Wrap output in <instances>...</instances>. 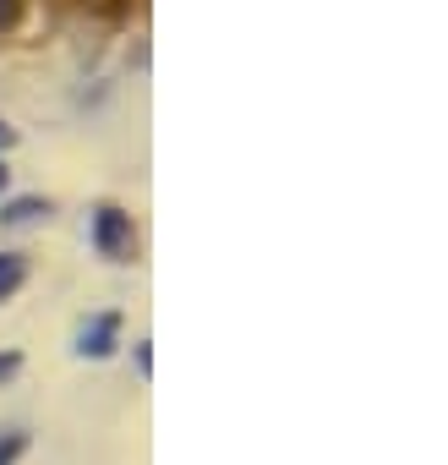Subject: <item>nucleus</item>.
<instances>
[{
	"mask_svg": "<svg viewBox=\"0 0 448 465\" xmlns=\"http://www.w3.org/2000/svg\"><path fill=\"white\" fill-rule=\"evenodd\" d=\"M93 247H99L104 258H121V252L131 247V219H126L121 208H99V219H93Z\"/></svg>",
	"mask_w": 448,
	"mask_h": 465,
	"instance_id": "1",
	"label": "nucleus"
},
{
	"mask_svg": "<svg viewBox=\"0 0 448 465\" xmlns=\"http://www.w3.org/2000/svg\"><path fill=\"white\" fill-rule=\"evenodd\" d=\"M110 340H115V318H93V329L83 334V351L88 356H110Z\"/></svg>",
	"mask_w": 448,
	"mask_h": 465,
	"instance_id": "2",
	"label": "nucleus"
},
{
	"mask_svg": "<svg viewBox=\"0 0 448 465\" xmlns=\"http://www.w3.org/2000/svg\"><path fill=\"white\" fill-rule=\"evenodd\" d=\"M23 280H28V263L17 252H0V296H12Z\"/></svg>",
	"mask_w": 448,
	"mask_h": 465,
	"instance_id": "3",
	"label": "nucleus"
},
{
	"mask_svg": "<svg viewBox=\"0 0 448 465\" xmlns=\"http://www.w3.org/2000/svg\"><path fill=\"white\" fill-rule=\"evenodd\" d=\"M34 213H44L39 197H23V203H12V208H0V219H6V224H23V219H34Z\"/></svg>",
	"mask_w": 448,
	"mask_h": 465,
	"instance_id": "4",
	"label": "nucleus"
},
{
	"mask_svg": "<svg viewBox=\"0 0 448 465\" xmlns=\"http://www.w3.org/2000/svg\"><path fill=\"white\" fill-rule=\"evenodd\" d=\"M23 443H28L23 432H6V438H0V465H12V460L23 454Z\"/></svg>",
	"mask_w": 448,
	"mask_h": 465,
	"instance_id": "5",
	"label": "nucleus"
},
{
	"mask_svg": "<svg viewBox=\"0 0 448 465\" xmlns=\"http://www.w3.org/2000/svg\"><path fill=\"white\" fill-rule=\"evenodd\" d=\"M17 12H23V0H0V28H12Z\"/></svg>",
	"mask_w": 448,
	"mask_h": 465,
	"instance_id": "6",
	"label": "nucleus"
},
{
	"mask_svg": "<svg viewBox=\"0 0 448 465\" xmlns=\"http://www.w3.org/2000/svg\"><path fill=\"white\" fill-rule=\"evenodd\" d=\"M6 372H17V356H0V378H6Z\"/></svg>",
	"mask_w": 448,
	"mask_h": 465,
	"instance_id": "7",
	"label": "nucleus"
},
{
	"mask_svg": "<svg viewBox=\"0 0 448 465\" xmlns=\"http://www.w3.org/2000/svg\"><path fill=\"white\" fill-rule=\"evenodd\" d=\"M6 143H12V126H6V121H0V148H6Z\"/></svg>",
	"mask_w": 448,
	"mask_h": 465,
	"instance_id": "8",
	"label": "nucleus"
},
{
	"mask_svg": "<svg viewBox=\"0 0 448 465\" xmlns=\"http://www.w3.org/2000/svg\"><path fill=\"white\" fill-rule=\"evenodd\" d=\"M0 186H6V164H0Z\"/></svg>",
	"mask_w": 448,
	"mask_h": 465,
	"instance_id": "9",
	"label": "nucleus"
}]
</instances>
